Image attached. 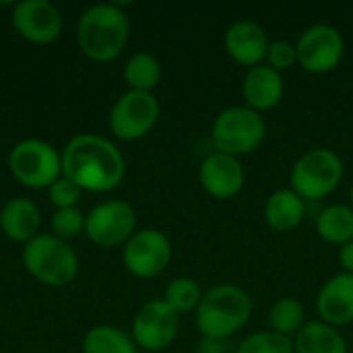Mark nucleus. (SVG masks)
Segmentation results:
<instances>
[{"label": "nucleus", "instance_id": "4", "mask_svg": "<svg viewBox=\"0 0 353 353\" xmlns=\"http://www.w3.org/2000/svg\"><path fill=\"white\" fill-rule=\"evenodd\" d=\"M345 174L343 159L327 147H314L302 153L290 172V188L304 201H321L333 194Z\"/></svg>", "mask_w": 353, "mask_h": 353}, {"label": "nucleus", "instance_id": "8", "mask_svg": "<svg viewBox=\"0 0 353 353\" xmlns=\"http://www.w3.org/2000/svg\"><path fill=\"white\" fill-rule=\"evenodd\" d=\"M298 64L312 74H327L335 70L345 54V39L333 25L319 23L302 31L296 41Z\"/></svg>", "mask_w": 353, "mask_h": 353}, {"label": "nucleus", "instance_id": "19", "mask_svg": "<svg viewBox=\"0 0 353 353\" xmlns=\"http://www.w3.org/2000/svg\"><path fill=\"white\" fill-rule=\"evenodd\" d=\"M0 228L12 242H29L39 230V211L29 199H12L0 211Z\"/></svg>", "mask_w": 353, "mask_h": 353}, {"label": "nucleus", "instance_id": "5", "mask_svg": "<svg viewBox=\"0 0 353 353\" xmlns=\"http://www.w3.org/2000/svg\"><path fill=\"white\" fill-rule=\"evenodd\" d=\"M267 137L263 114L246 105H230L221 110L211 126V141L219 153L242 157L256 151Z\"/></svg>", "mask_w": 353, "mask_h": 353}, {"label": "nucleus", "instance_id": "22", "mask_svg": "<svg viewBox=\"0 0 353 353\" xmlns=\"http://www.w3.org/2000/svg\"><path fill=\"white\" fill-rule=\"evenodd\" d=\"M271 331L285 335V337H296V333L306 325V310L304 304L298 298L285 296L279 298L271 304L269 314H267Z\"/></svg>", "mask_w": 353, "mask_h": 353}, {"label": "nucleus", "instance_id": "29", "mask_svg": "<svg viewBox=\"0 0 353 353\" xmlns=\"http://www.w3.org/2000/svg\"><path fill=\"white\" fill-rule=\"evenodd\" d=\"M50 199L58 209H72L81 201V188L68 178H58L50 186Z\"/></svg>", "mask_w": 353, "mask_h": 353}, {"label": "nucleus", "instance_id": "30", "mask_svg": "<svg viewBox=\"0 0 353 353\" xmlns=\"http://www.w3.org/2000/svg\"><path fill=\"white\" fill-rule=\"evenodd\" d=\"M228 341H219V339H201L196 345V353H228Z\"/></svg>", "mask_w": 353, "mask_h": 353}, {"label": "nucleus", "instance_id": "11", "mask_svg": "<svg viewBox=\"0 0 353 353\" xmlns=\"http://www.w3.org/2000/svg\"><path fill=\"white\" fill-rule=\"evenodd\" d=\"M137 228V213L124 201H105L85 215V234L87 238L101 246L112 248L126 244Z\"/></svg>", "mask_w": 353, "mask_h": 353}, {"label": "nucleus", "instance_id": "20", "mask_svg": "<svg viewBox=\"0 0 353 353\" xmlns=\"http://www.w3.org/2000/svg\"><path fill=\"white\" fill-rule=\"evenodd\" d=\"M296 353H350L347 341L337 327L323 321L306 323L294 337Z\"/></svg>", "mask_w": 353, "mask_h": 353}, {"label": "nucleus", "instance_id": "10", "mask_svg": "<svg viewBox=\"0 0 353 353\" xmlns=\"http://www.w3.org/2000/svg\"><path fill=\"white\" fill-rule=\"evenodd\" d=\"M122 261L126 271L139 279L157 277L172 261V242L163 232L153 228L134 232L124 244Z\"/></svg>", "mask_w": 353, "mask_h": 353}, {"label": "nucleus", "instance_id": "32", "mask_svg": "<svg viewBox=\"0 0 353 353\" xmlns=\"http://www.w3.org/2000/svg\"><path fill=\"white\" fill-rule=\"evenodd\" d=\"M350 205H352V209H353V184H352V190H350Z\"/></svg>", "mask_w": 353, "mask_h": 353}, {"label": "nucleus", "instance_id": "2", "mask_svg": "<svg viewBox=\"0 0 353 353\" xmlns=\"http://www.w3.org/2000/svg\"><path fill=\"white\" fill-rule=\"evenodd\" d=\"M252 298L238 285L221 283L203 294L196 308V329L205 339L230 341L252 316Z\"/></svg>", "mask_w": 353, "mask_h": 353}, {"label": "nucleus", "instance_id": "3", "mask_svg": "<svg viewBox=\"0 0 353 353\" xmlns=\"http://www.w3.org/2000/svg\"><path fill=\"white\" fill-rule=\"evenodd\" d=\"M130 35L126 12L118 4H97L87 8L77 25V39L83 54L95 62L118 58Z\"/></svg>", "mask_w": 353, "mask_h": 353}, {"label": "nucleus", "instance_id": "17", "mask_svg": "<svg viewBox=\"0 0 353 353\" xmlns=\"http://www.w3.org/2000/svg\"><path fill=\"white\" fill-rule=\"evenodd\" d=\"M316 312L321 321L331 327H345L353 323V275L337 273L329 277L316 296Z\"/></svg>", "mask_w": 353, "mask_h": 353}, {"label": "nucleus", "instance_id": "7", "mask_svg": "<svg viewBox=\"0 0 353 353\" xmlns=\"http://www.w3.org/2000/svg\"><path fill=\"white\" fill-rule=\"evenodd\" d=\"M8 168L17 182L27 188H50L62 174V157L39 139H27L12 147Z\"/></svg>", "mask_w": 353, "mask_h": 353}, {"label": "nucleus", "instance_id": "12", "mask_svg": "<svg viewBox=\"0 0 353 353\" xmlns=\"http://www.w3.org/2000/svg\"><path fill=\"white\" fill-rule=\"evenodd\" d=\"M180 314L163 300L147 302L132 321V341L145 352H163L178 335Z\"/></svg>", "mask_w": 353, "mask_h": 353}, {"label": "nucleus", "instance_id": "27", "mask_svg": "<svg viewBox=\"0 0 353 353\" xmlns=\"http://www.w3.org/2000/svg\"><path fill=\"white\" fill-rule=\"evenodd\" d=\"M52 232L60 240H70L81 236L85 232V215L72 207V209H58L52 215Z\"/></svg>", "mask_w": 353, "mask_h": 353}, {"label": "nucleus", "instance_id": "24", "mask_svg": "<svg viewBox=\"0 0 353 353\" xmlns=\"http://www.w3.org/2000/svg\"><path fill=\"white\" fill-rule=\"evenodd\" d=\"M124 79L132 91L151 93L161 81V64L153 54L139 52L124 66Z\"/></svg>", "mask_w": 353, "mask_h": 353}, {"label": "nucleus", "instance_id": "15", "mask_svg": "<svg viewBox=\"0 0 353 353\" xmlns=\"http://www.w3.org/2000/svg\"><path fill=\"white\" fill-rule=\"evenodd\" d=\"M269 43L271 39L267 31L263 29V25H259L252 19L234 21L223 35V48L228 56L236 64H242L248 68L265 64Z\"/></svg>", "mask_w": 353, "mask_h": 353}, {"label": "nucleus", "instance_id": "31", "mask_svg": "<svg viewBox=\"0 0 353 353\" xmlns=\"http://www.w3.org/2000/svg\"><path fill=\"white\" fill-rule=\"evenodd\" d=\"M339 265H341L343 273L353 275V240L339 248Z\"/></svg>", "mask_w": 353, "mask_h": 353}, {"label": "nucleus", "instance_id": "1", "mask_svg": "<svg viewBox=\"0 0 353 353\" xmlns=\"http://www.w3.org/2000/svg\"><path fill=\"white\" fill-rule=\"evenodd\" d=\"M124 157L118 147L97 134L74 137L62 153L64 178L74 182L81 190H114L124 178Z\"/></svg>", "mask_w": 353, "mask_h": 353}, {"label": "nucleus", "instance_id": "18", "mask_svg": "<svg viewBox=\"0 0 353 353\" xmlns=\"http://www.w3.org/2000/svg\"><path fill=\"white\" fill-rule=\"evenodd\" d=\"M306 201L292 188H277L271 192L263 207V219L267 228L277 234H290L304 221Z\"/></svg>", "mask_w": 353, "mask_h": 353}, {"label": "nucleus", "instance_id": "9", "mask_svg": "<svg viewBox=\"0 0 353 353\" xmlns=\"http://www.w3.org/2000/svg\"><path fill=\"white\" fill-rule=\"evenodd\" d=\"M159 120V101L147 91H126L110 112V128L122 141L147 137Z\"/></svg>", "mask_w": 353, "mask_h": 353}, {"label": "nucleus", "instance_id": "25", "mask_svg": "<svg viewBox=\"0 0 353 353\" xmlns=\"http://www.w3.org/2000/svg\"><path fill=\"white\" fill-rule=\"evenodd\" d=\"M203 290L201 285L190 279V277H176L168 283L165 294H163V302H168L178 314L184 312H196L201 300H203Z\"/></svg>", "mask_w": 353, "mask_h": 353}, {"label": "nucleus", "instance_id": "23", "mask_svg": "<svg viewBox=\"0 0 353 353\" xmlns=\"http://www.w3.org/2000/svg\"><path fill=\"white\" fill-rule=\"evenodd\" d=\"M83 353H139L130 335L118 327H93L83 341Z\"/></svg>", "mask_w": 353, "mask_h": 353}, {"label": "nucleus", "instance_id": "13", "mask_svg": "<svg viewBox=\"0 0 353 353\" xmlns=\"http://www.w3.org/2000/svg\"><path fill=\"white\" fill-rule=\"evenodd\" d=\"M17 33L31 43H52L62 31V14L48 0H21L10 14Z\"/></svg>", "mask_w": 353, "mask_h": 353}, {"label": "nucleus", "instance_id": "21", "mask_svg": "<svg viewBox=\"0 0 353 353\" xmlns=\"http://www.w3.org/2000/svg\"><path fill=\"white\" fill-rule=\"evenodd\" d=\"M316 234L331 246H345L353 240L352 205H329L316 217Z\"/></svg>", "mask_w": 353, "mask_h": 353}, {"label": "nucleus", "instance_id": "26", "mask_svg": "<svg viewBox=\"0 0 353 353\" xmlns=\"http://www.w3.org/2000/svg\"><path fill=\"white\" fill-rule=\"evenodd\" d=\"M236 353H296L294 352V339L279 335L275 331H256L248 337H244Z\"/></svg>", "mask_w": 353, "mask_h": 353}, {"label": "nucleus", "instance_id": "14", "mask_svg": "<svg viewBox=\"0 0 353 353\" xmlns=\"http://www.w3.org/2000/svg\"><path fill=\"white\" fill-rule=\"evenodd\" d=\"M199 182L209 196L217 201H230L238 196L244 188V165L240 157L215 151L203 159L199 168Z\"/></svg>", "mask_w": 353, "mask_h": 353}, {"label": "nucleus", "instance_id": "6", "mask_svg": "<svg viewBox=\"0 0 353 353\" xmlns=\"http://www.w3.org/2000/svg\"><path fill=\"white\" fill-rule=\"evenodd\" d=\"M25 269L43 285L62 288L79 273V259L74 250L56 236H35L23 250Z\"/></svg>", "mask_w": 353, "mask_h": 353}, {"label": "nucleus", "instance_id": "16", "mask_svg": "<svg viewBox=\"0 0 353 353\" xmlns=\"http://www.w3.org/2000/svg\"><path fill=\"white\" fill-rule=\"evenodd\" d=\"M285 93L283 74L271 68L269 64H259L254 68H248L242 79V97L244 105L265 114L275 110Z\"/></svg>", "mask_w": 353, "mask_h": 353}, {"label": "nucleus", "instance_id": "28", "mask_svg": "<svg viewBox=\"0 0 353 353\" xmlns=\"http://www.w3.org/2000/svg\"><path fill=\"white\" fill-rule=\"evenodd\" d=\"M265 64H269V66L275 68L277 72L290 70L292 66L298 64L296 43H292V41H288V39H273V41L269 43Z\"/></svg>", "mask_w": 353, "mask_h": 353}]
</instances>
